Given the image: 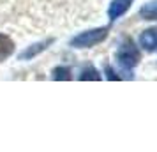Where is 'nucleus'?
Here are the masks:
<instances>
[{
  "instance_id": "f03ea898",
  "label": "nucleus",
  "mask_w": 157,
  "mask_h": 152,
  "mask_svg": "<svg viewBox=\"0 0 157 152\" xmlns=\"http://www.w3.org/2000/svg\"><path fill=\"white\" fill-rule=\"evenodd\" d=\"M108 37V29H94V30H88V32H83L76 36L74 39L71 41V44L74 48H92L95 44L102 43L104 39Z\"/></svg>"
},
{
  "instance_id": "423d86ee",
  "label": "nucleus",
  "mask_w": 157,
  "mask_h": 152,
  "mask_svg": "<svg viewBox=\"0 0 157 152\" xmlns=\"http://www.w3.org/2000/svg\"><path fill=\"white\" fill-rule=\"evenodd\" d=\"M14 51V43L13 39L4 34H0V62H4L6 58H9Z\"/></svg>"
},
{
  "instance_id": "20e7f679",
  "label": "nucleus",
  "mask_w": 157,
  "mask_h": 152,
  "mask_svg": "<svg viewBox=\"0 0 157 152\" xmlns=\"http://www.w3.org/2000/svg\"><path fill=\"white\" fill-rule=\"evenodd\" d=\"M140 44L141 48H145L147 51H155L157 50V30H145L140 36Z\"/></svg>"
},
{
  "instance_id": "1a4fd4ad",
  "label": "nucleus",
  "mask_w": 157,
  "mask_h": 152,
  "mask_svg": "<svg viewBox=\"0 0 157 152\" xmlns=\"http://www.w3.org/2000/svg\"><path fill=\"white\" fill-rule=\"evenodd\" d=\"M79 80H101V76H99V72L94 69L92 65H88V67H85L83 71H81V74H79Z\"/></svg>"
},
{
  "instance_id": "7ed1b4c3",
  "label": "nucleus",
  "mask_w": 157,
  "mask_h": 152,
  "mask_svg": "<svg viewBox=\"0 0 157 152\" xmlns=\"http://www.w3.org/2000/svg\"><path fill=\"white\" fill-rule=\"evenodd\" d=\"M132 2H134V0H113V2L109 4V9H108L109 20H117V18H120L122 14H125Z\"/></svg>"
},
{
  "instance_id": "f257e3e1",
  "label": "nucleus",
  "mask_w": 157,
  "mask_h": 152,
  "mask_svg": "<svg viewBox=\"0 0 157 152\" xmlns=\"http://www.w3.org/2000/svg\"><path fill=\"white\" fill-rule=\"evenodd\" d=\"M140 58H141L140 50H138V46L131 39H125L120 44L118 51H117V62H118L122 71H131L134 65H138Z\"/></svg>"
},
{
  "instance_id": "6e6552de",
  "label": "nucleus",
  "mask_w": 157,
  "mask_h": 152,
  "mask_svg": "<svg viewBox=\"0 0 157 152\" xmlns=\"http://www.w3.org/2000/svg\"><path fill=\"white\" fill-rule=\"evenodd\" d=\"M51 78L53 80H71V69L69 67H65V65H62V67H55L53 71H51Z\"/></svg>"
},
{
  "instance_id": "39448f33",
  "label": "nucleus",
  "mask_w": 157,
  "mask_h": 152,
  "mask_svg": "<svg viewBox=\"0 0 157 152\" xmlns=\"http://www.w3.org/2000/svg\"><path fill=\"white\" fill-rule=\"evenodd\" d=\"M51 43H53V39H48V41L37 43V44H34V46H29V48L23 51V53H20V60H30V58H34L36 55H39L41 51L46 50Z\"/></svg>"
},
{
  "instance_id": "0eeeda50",
  "label": "nucleus",
  "mask_w": 157,
  "mask_h": 152,
  "mask_svg": "<svg viewBox=\"0 0 157 152\" xmlns=\"http://www.w3.org/2000/svg\"><path fill=\"white\" fill-rule=\"evenodd\" d=\"M140 16L145 20H157V0H152L148 4H145L140 11Z\"/></svg>"
},
{
  "instance_id": "9d476101",
  "label": "nucleus",
  "mask_w": 157,
  "mask_h": 152,
  "mask_svg": "<svg viewBox=\"0 0 157 152\" xmlns=\"http://www.w3.org/2000/svg\"><path fill=\"white\" fill-rule=\"evenodd\" d=\"M106 74H108V80H118V76H115L111 67H106Z\"/></svg>"
}]
</instances>
